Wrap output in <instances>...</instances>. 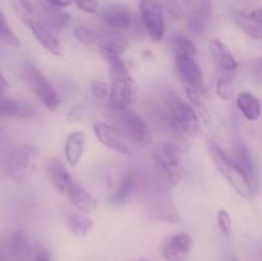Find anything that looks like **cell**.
Listing matches in <instances>:
<instances>
[{"instance_id": "6da1fadb", "label": "cell", "mask_w": 262, "mask_h": 261, "mask_svg": "<svg viewBox=\"0 0 262 261\" xmlns=\"http://www.w3.org/2000/svg\"><path fill=\"white\" fill-rule=\"evenodd\" d=\"M164 122L186 138H196L201 130V119L193 105L178 95L168 92L163 99Z\"/></svg>"}, {"instance_id": "7a4b0ae2", "label": "cell", "mask_w": 262, "mask_h": 261, "mask_svg": "<svg viewBox=\"0 0 262 261\" xmlns=\"http://www.w3.org/2000/svg\"><path fill=\"white\" fill-rule=\"evenodd\" d=\"M207 148H209L210 155L222 176L229 182L230 186L237 191V193L247 200L252 199L256 191L255 187L251 183L250 178L246 176L245 171L238 165L237 161L232 156L228 155L223 150L222 146L217 145L214 140L207 141Z\"/></svg>"}, {"instance_id": "3957f363", "label": "cell", "mask_w": 262, "mask_h": 261, "mask_svg": "<svg viewBox=\"0 0 262 261\" xmlns=\"http://www.w3.org/2000/svg\"><path fill=\"white\" fill-rule=\"evenodd\" d=\"M154 159L160 188H174L184 176V169L181 164V148L173 142L159 143L154 150Z\"/></svg>"}, {"instance_id": "277c9868", "label": "cell", "mask_w": 262, "mask_h": 261, "mask_svg": "<svg viewBox=\"0 0 262 261\" xmlns=\"http://www.w3.org/2000/svg\"><path fill=\"white\" fill-rule=\"evenodd\" d=\"M40 158V148L31 143H25L9 153L5 159V171L17 182H26L32 177Z\"/></svg>"}, {"instance_id": "5b68a950", "label": "cell", "mask_w": 262, "mask_h": 261, "mask_svg": "<svg viewBox=\"0 0 262 261\" xmlns=\"http://www.w3.org/2000/svg\"><path fill=\"white\" fill-rule=\"evenodd\" d=\"M22 74L26 83H27L28 87L32 90L33 94L38 97L41 104H42L46 109L51 110V112L58 109L59 105H60L61 102L58 90L54 87V84L51 83L50 79H49L37 67H35L31 63H26L25 66H23Z\"/></svg>"}, {"instance_id": "8992f818", "label": "cell", "mask_w": 262, "mask_h": 261, "mask_svg": "<svg viewBox=\"0 0 262 261\" xmlns=\"http://www.w3.org/2000/svg\"><path fill=\"white\" fill-rule=\"evenodd\" d=\"M113 119L115 127L135 145H143L150 141V128L138 113L130 109L113 112Z\"/></svg>"}, {"instance_id": "52a82bcc", "label": "cell", "mask_w": 262, "mask_h": 261, "mask_svg": "<svg viewBox=\"0 0 262 261\" xmlns=\"http://www.w3.org/2000/svg\"><path fill=\"white\" fill-rule=\"evenodd\" d=\"M140 14L143 28L154 42H160L165 35V19L159 0H141Z\"/></svg>"}, {"instance_id": "ba28073f", "label": "cell", "mask_w": 262, "mask_h": 261, "mask_svg": "<svg viewBox=\"0 0 262 261\" xmlns=\"http://www.w3.org/2000/svg\"><path fill=\"white\" fill-rule=\"evenodd\" d=\"M174 66H176L179 78L183 82L186 91H193L202 96H206L204 74L192 56L177 55L174 59Z\"/></svg>"}, {"instance_id": "9c48e42d", "label": "cell", "mask_w": 262, "mask_h": 261, "mask_svg": "<svg viewBox=\"0 0 262 261\" xmlns=\"http://www.w3.org/2000/svg\"><path fill=\"white\" fill-rule=\"evenodd\" d=\"M137 84L133 81L132 77L117 79L112 84V91H110L109 100H107L109 107L113 112L129 109L130 105L137 99Z\"/></svg>"}, {"instance_id": "30bf717a", "label": "cell", "mask_w": 262, "mask_h": 261, "mask_svg": "<svg viewBox=\"0 0 262 261\" xmlns=\"http://www.w3.org/2000/svg\"><path fill=\"white\" fill-rule=\"evenodd\" d=\"M22 19L25 22V25L27 26L28 30L31 31V33L33 35V37L36 38L38 44L45 49L46 51H49L50 54L55 56H61L63 55V48H61V44L58 38L54 36V33L51 31H49L48 26L43 25L42 22L37 20L36 18H33L30 14V10H26V13L22 14Z\"/></svg>"}, {"instance_id": "8fae6325", "label": "cell", "mask_w": 262, "mask_h": 261, "mask_svg": "<svg viewBox=\"0 0 262 261\" xmlns=\"http://www.w3.org/2000/svg\"><path fill=\"white\" fill-rule=\"evenodd\" d=\"M43 170L48 177V181L50 182L56 192L61 194H69L74 182L68 168L59 159H46L45 164H43Z\"/></svg>"}, {"instance_id": "7c38bea8", "label": "cell", "mask_w": 262, "mask_h": 261, "mask_svg": "<svg viewBox=\"0 0 262 261\" xmlns=\"http://www.w3.org/2000/svg\"><path fill=\"white\" fill-rule=\"evenodd\" d=\"M94 133L95 137L97 138L101 145L115 153L129 154V146L127 143V138L123 136V133L118 129L115 125H110L107 123L97 122L94 124Z\"/></svg>"}, {"instance_id": "4fadbf2b", "label": "cell", "mask_w": 262, "mask_h": 261, "mask_svg": "<svg viewBox=\"0 0 262 261\" xmlns=\"http://www.w3.org/2000/svg\"><path fill=\"white\" fill-rule=\"evenodd\" d=\"M193 240L186 232L171 235L161 248V255L166 261H187L191 256Z\"/></svg>"}, {"instance_id": "5bb4252c", "label": "cell", "mask_w": 262, "mask_h": 261, "mask_svg": "<svg viewBox=\"0 0 262 261\" xmlns=\"http://www.w3.org/2000/svg\"><path fill=\"white\" fill-rule=\"evenodd\" d=\"M8 256L12 261H32L35 245L25 230H13L7 241Z\"/></svg>"}, {"instance_id": "9a60e30c", "label": "cell", "mask_w": 262, "mask_h": 261, "mask_svg": "<svg viewBox=\"0 0 262 261\" xmlns=\"http://www.w3.org/2000/svg\"><path fill=\"white\" fill-rule=\"evenodd\" d=\"M101 17L107 28L114 31H125L132 25V15L127 5L113 3L102 9Z\"/></svg>"}, {"instance_id": "2e32d148", "label": "cell", "mask_w": 262, "mask_h": 261, "mask_svg": "<svg viewBox=\"0 0 262 261\" xmlns=\"http://www.w3.org/2000/svg\"><path fill=\"white\" fill-rule=\"evenodd\" d=\"M235 23L253 40H262V8L247 13H237Z\"/></svg>"}, {"instance_id": "e0dca14e", "label": "cell", "mask_w": 262, "mask_h": 261, "mask_svg": "<svg viewBox=\"0 0 262 261\" xmlns=\"http://www.w3.org/2000/svg\"><path fill=\"white\" fill-rule=\"evenodd\" d=\"M36 112L30 104L20 100L13 99V97L0 96V119L4 118H28L35 117Z\"/></svg>"}, {"instance_id": "ac0fdd59", "label": "cell", "mask_w": 262, "mask_h": 261, "mask_svg": "<svg viewBox=\"0 0 262 261\" xmlns=\"http://www.w3.org/2000/svg\"><path fill=\"white\" fill-rule=\"evenodd\" d=\"M99 46L100 51H105V53L122 56L127 51L128 46H129V41L119 31L107 28V30L101 31Z\"/></svg>"}, {"instance_id": "d6986e66", "label": "cell", "mask_w": 262, "mask_h": 261, "mask_svg": "<svg viewBox=\"0 0 262 261\" xmlns=\"http://www.w3.org/2000/svg\"><path fill=\"white\" fill-rule=\"evenodd\" d=\"M209 50L211 53V56L214 58L215 63L223 71H225L227 73H232V72L237 71L238 63L230 49L227 46V44L220 41L219 38H212L209 42Z\"/></svg>"}, {"instance_id": "ffe728a7", "label": "cell", "mask_w": 262, "mask_h": 261, "mask_svg": "<svg viewBox=\"0 0 262 261\" xmlns=\"http://www.w3.org/2000/svg\"><path fill=\"white\" fill-rule=\"evenodd\" d=\"M87 136L86 133L82 130H76L72 132L68 136L66 141V146H64V155H66V160L69 166H76L77 164L81 161L82 156L84 153V146H86Z\"/></svg>"}, {"instance_id": "44dd1931", "label": "cell", "mask_w": 262, "mask_h": 261, "mask_svg": "<svg viewBox=\"0 0 262 261\" xmlns=\"http://www.w3.org/2000/svg\"><path fill=\"white\" fill-rule=\"evenodd\" d=\"M69 197H71L72 204L76 207L77 211L90 214L97 209V200L83 186L76 183V182L69 192Z\"/></svg>"}, {"instance_id": "7402d4cb", "label": "cell", "mask_w": 262, "mask_h": 261, "mask_svg": "<svg viewBox=\"0 0 262 261\" xmlns=\"http://www.w3.org/2000/svg\"><path fill=\"white\" fill-rule=\"evenodd\" d=\"M64 217H66V224L69 232L78 238L86 237L95 225L94 220L83 212L67 211Z\"/></svg>"}, {"instance_id": "603a6c76", "label": "cell", "mask_w": 262, "mask_h": 261, "mask_svg": "<svg viewBox=\"0 0 262 261\" xmlns=\"http://www.w3.org/2000/svg\"><path fill=\"white\" fill-rule=\"evenodd\" d=\"M210 17H211V5L205 0H201L192 12L188 19V26L191 31L196 35H201L206 30L209 25Z\"/></svg>"}, {"instance_id": "cb8c5ba5", "label": "cell", "mask_w": 262, "mask_h": 261, "mask_svg": "<svg viewBox=\"0 0 262 261\" xmlns=\"http://www.w3.org/2000/svg\"><path fill=\"white\" fill-rule=\"evenodd\" d=\"M237 106L243 117L250 122H256L261 117V102L250 92H241L237 96Z\"/></svg>"}, {"instance_id": "d4e9b609", "label": "cell", "mask_w": 262, "mask_h": 261, "mask_svg": "<svg viewBox=\"0 0 262 261\" xmlns=\"http://www.w3.org/2000/svg\"><path fill=\"white\" fill-rule=\"evenodd\" d=\"M135 174L132 171H125L122 177H120L119 182H118L117 187H115L114 192L110 194V204L112 205H122L128 197L130 196L135 187Z\"/></svg>"}, {"instance_id": "484cf974", "label": "cell", "mask_w": 262, "mask_h": 261, "mask_svg": "<svg viewBox=\"0 0 262 261\" xmlns=\"http://www.w3.org/2000/svg\"><path fill=\"white\" fill-rule=\"evenodd\" d=\"M234 159L237 161L238 165L241 166L243 171L246 173V176L250 178L251 183L253 184V187H257V174H256V168H255V163H253V159L251 156L250 151L247 150V147L243 145L238 146L235 148V153H234Z\"/></svg>"}, {"instance_id": "4316f807", "label": "cell", "mask_w": 262, "mask_h": 261, "mask_svg": "<svg viewBox=\"0 0 262 261\" xmlns=\"http://www.w3.org/2000/svg\"><path fill=\"white\" fill-rule=\"evenodd\" d=\"M42 17L43 25L50 26L53 28H63L71 20V15L66 12H61L60 8L53 7L46 3L45 7H42Z\"/></svg>"}, {"instance_id": "83f0119b", "label": "cell", "mask_w": 262, "mask_h": 261, "mask_svg": "<svg viewBox=\"0 0 262 261\" xmlns=\"http://www.w3.org/2000/svg\"><path fill=\"white\" fill-rule=\"evenodd\" d=\"M169 48L174 53V55H183V56H192L194 58L197 54L196 45L193 41L189 40L188 37L182 35H173L169 37Z\"/></svg>"}, {"instance_id": "f1b7e54d", "label": "cell", "mask_w": 262, "mask_h": 261, "mask_svg": "<svg viewBox=\"0 0 262 261\" xmlns=\"http://www.w3.org/2000/svg\"><path fill=\"white\" fill-rule=\"evenodd\" d=\"M100 53L104 56L105 61H106L107 68H109L110 78L113 79V82L117 81V79L130 77L129 71H128L127 66H125V63L123 61V59L120 56L114 55V54L105 53V51H100Z\"/></svg>"}, {"instance_id": "f546056e", "label": "cell", "mask_w": 262, "mask_h": 261, "mask_svg": "<svg viewBox=\"0 0 262 261\" xmlns=\"http://www.w3.org/2000/svg\"><path fill=\"white\" fill-rule=\"evenodd\" d=\"M154 216L160 222L177 223L179 220L178 211L170 201H161L154 209Z\"/></svg>"}, {"instance_id": "4dcf8cb0", "label": "cell", "mask_w": 262, "mask_h": 261, "mask_svg": "<svg viewBox=\"0 0 262 261\" xmlns=\"http://www.w3.org/2000/svg\"><path fill=\"white\" fill-rule=\"evenodd\" d=\"M74 37L78 42H81L84 46H91V45H99L100 42V35L101 31L94 30V28L84 27V26H79L76 27L73 31Z\"/></svg>"}, {"instance_id": "1f68e13d", "label": "cell", "mask_w": 262, "mask_h": 261, "mask_svg": "<svg viewBox=\"0 0 262 261\" xmlns=\"http://www.w3.org/2000/svg\"><path fill=\"white\" fill-rule=\"evenodd\" d=\"M0 40L7 44V45L13 46V48H19L20 46L19 38L15 35L13 28L10 27L7 17H5L2 10H0Z\"/></svg>"}, {"instance_id": "d6a6232c", "label": "cell", "mask_w": 262, "mask_h": 261, "mask_svg": "<svg viewBox=\"0 0 262 261\" xmlns=\"http://www.w3.org/2000/svg\"><path fill=\"white\" fill-rule=\"evenodd\" d=\"M216 95L223 100H230L233 97V77L229 74L222 76L216 82Z\"/></svg>"}, {"instance_id": "836d02e7", "label": "cell", "mask_w": 262, "mask_h": 261, "mask_svg": "<svg viewBox=\"0 0 262 261\" xmlns=\"http://www.w3.org/2000/svg\"><path fill=\"white\" fill-rule=\"evenodd\" d=\"M216 222H217V228H219L220 233H222L224 237H229L232 234V219H230L229 212L227 211L225 209H220L217 211V216H216Z\"/></svg>"}, {"instance_id": "e575fe53", "label": "cell", "mask_w": 262, "mask_h": 261, "mask_svg": "<svg viewBox=\"0 0 262 261\" xmlns=\"http://www.w3.org/2000/svg\"><path fill=\"white\" fill-rule=\"evenodd\" d=\"M90 89H91L92 95L96 97L97 100H109L110 91H112V87L104 81H100V79H94L90 84Z\"/></svg>"}, {"instance_id": "d590c367", "label": "cell", "mask_w": 262, "mask_h": 261, "mask_svg": "<svg viewBox=\"0 0 262 261\" xmlns=\"http://www.w3.org/2000/svg\"><path fill=\"white\" fill-rule=\"evenodd\" d=\"M32 261H53L50 251L42 243H36Z\"/></svg>"}, {"instance_id": "8d00e7d4", "label": "cell", "mask_w": 262, "mask_h": 261, "mask_svg": "<svg viewBox=\"0 0 262 261\" xmlns=\"http://www.w3.org/2000/svg\"><path fill=\"white\" fill-rule=\"evenodd\" d=\"M77 7L89 14H95L99 10V2L97 0H74Z\"/></svg>"}, {"instance_id": "74e56055", "label": "cell", "mask_w": 262, "mask_h": 261, "mask_svg": "<svg viewBox=\"0 0 262 261\" xmlns=\"http://www.w3.org/2000/svg\"><path fill=\"white\" fill-rule=\"evenodd\" d=\"M251 71L253 76L262 82V58H256L251 61Z\"/></svg>"}, {"instance_id": "f35d334b", "label": "cell", "mask_w": 262, "mask_h": 261, "mask_svg": "<svg viewBox=\"0 0 262 261\" xmlns=\"http://www.w3.org/2000/svg\"><path fill=\"white\" fill-rule=\"evenodd\" d=\"M83 109H82L81 106H74L68 114L69 120H72V122H78V120H81L82 117H83Z\"/></svg>"}, {"instance_id": "ab89813d", "label": "cell", "mask_w": 262, "mask_h": 261, "mask_svg": "<svg viewBox=\"0 0 262 261\" xmlns=\"http://www.w3.org/2000/svg\"><path fill=\"white\" fill-rule=\"evenodd\" d=\"M49 5H53L56 8H66L68 5L72 4V0H45Z\"/></svg>"}, {"instance_id": "60d3db41", "label": "cell", "mask_w": 262, "mask_h": 261, "mask_svg": "<svg viewBox=\"0 0 262 261\" xmlns=\"http://www.w3.org/2000/svg\"><path fill=\"white\" fill-rule=\"evenodd\" d=\"M8 87H9V83H8L7 78H5V76L2 73V71H0V96H3V95L5 94Z\"/></svg>"}, {"instance_id": "b9f144b4", "label": "cell", "mask_w": 262, "mask_h": 261, "mask_svg": "<svg viewBox=\"0 0 262 261\" xmlns=\"http://www.w3.org/2000/svg\"><path fill=\"white\" fill-rule=\"evenodd\" d=\"M0 261H9V260H8L7 253L4 252V250H3L2 246H0Z\"/></svg>"}, {"instance_id": "7bdbcfd3", "label": "cell", "mask_w": 262, "mask_h": 261, "mask_svg": "<svg viewBox=\"0 0 262 261\" xmlns=\"http://www.w3.org/2000/svg\"><path fill=\"white\" fill-rule=\"evenodd\" d=\"M165 2H168L169 4H173V5H176V2H174V0H165Z\"/></svg>"}, {"instance_id": "ee69618b", "label": "cell", "mask_w": 262, "mask_h": 261, "mask_svg": "<svg viewBox=\"0 0 262 261\" xmlns=\"http://www.w3.org/2000/svg\"><path fill=\"white\" fill-rule=\"evenodd\" d=\"M2 135H3V130H2V127H0V140H2Z\"/></svg>"}, {"instance_id": "f6af8a7d", "label": "cell", "mask_w": 262, "mask_h": 261, "mask_svg": "<svg viewBox=\"0 0 262 261\" xmlns=\"http://www.w3.org/2000/svg\"><path fill=\"white\" fill-rule=\"evenodd\" d=\"M186 2L187 3H192V2H193V0H186Z\"/></svg>"}, {"instance_id": "bcb514c9", "label": "cell", "mask_w": 262, "mask_h": 261, "mask_svg": "<svg viewBox=\"0 0 262 261\" xmlns=\"http://www.w3.org/2000/svg\"><path fill=\"white\" fill-rule=\"evenodd\" d=\"M138 261H147V260H145V258H141V260H138Z\"/></svg>"}]
</instances>
